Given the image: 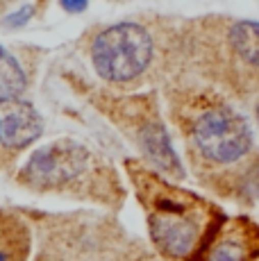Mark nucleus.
<instances>
[{"label":"nucleus","mask_w":259,"mask_h":261,"mask_svg":"<svg viewBox=\"0 0 259 261\" xmlns=\"http://www.w3.org/2000/svg\"><path fill=\"white\" fill-rule=\"evenodd\" d=\"M125 112V116H118L116 120L121 123L123 132L132 139V143L139 148L141 159L164 173L166 177L182 182L187 177V168L182 166L180 157H177L175 148L171 143V134H168L164 120L159 118L157 109L152 102L139 100L134 105H118Z\"/></svg>","instance_id":"obj_6"},{"label":"nucleus","mask_w":259,"mask_h":261,"mask_svg":"<svg viewBox=\"0 0 259 261\" xmlns=\"http://www.w3.org/2000/svg\"><path fill=\"white\" fill-rule=\"evenodd\" d=\"M28 87V77L16 55L0 46V95H21Z\"/></svg>","instance_id":"obj_10"},{"label":"nucleus","mask_w":259,"mask_h":261,"mask_svg":"<svg viewBox=\"0 0 259 261\" xmlns=\"http://www.w3.org/2000/svg\"><path fill=\"white\" fill-rule=\"evenodd\" d=\"M189 261H259V220L225 214Z\"/></svg>","instance_id":"obj_7"},{"label":"nucleus","mask_w":259,"mask_h":261,"mask_svg":"<svg viewBox=\"0 0 259 261\" xmlns=\"http://www.w3.org/2000/svg\"><path fill=\"white\" fill-rule=\"evenodd\" d=\"M255 114H257V123H259V102H257V107H255Z\"/></svg>","instance_id":"obj_13"},{"label":"nucleus","mask_w":259,"mask_h":261,"mask_svg":"<svg viewBox=\"0 0 259 261\" xmlns=\"http://www.w3.org/2000/svg\"><path fill=\"white\" fill-rule=\"evenodd\" d=\"M123 168L146 216L150 245L164 261H189L225 218L218 202L166 177L141 157L125 159Z\"/></svg>","instance_id":"obj_2"},{"label":"nucleus","mask_w":259,"mask_h":261,"mask_svg":"<svg viewBox=\"0 0 259 261\" xmlns=\"http://www.w3.org/2000/svg\"><path fill=\"white\" fill-rule=\"evenodd\" d=\"M34 229L23 209L0 207V261H30Z\"/></svg>","instance_id":"obj_9"},{"label":"nucleus","mask_w":259,"mask_h":261,"mask_svg":"<svg viewBox=\"0 0 259 261\" xmlns=\"http://www.w3.org/2000/svg\"><path fill=\"white\" fill-rule=\"evenodd\" d=\"M12 179L34 195L77 200L107 212H118L127 200L116 166L73 139H57L34 148Z\"/></svg>","instance_id":"obj_3"},{"label":"nucleus","mask_w":259,"mask_h":261,"mask_svg":"<svg viewBox=\"0 0 259 261\" xmlns=\"http://www.w3.org/2000/svg\"><path fill=\"white\" fill-rule=\"evenodd\" d=\"M173 118L193 179L216 198L259 204V145L243 114L214 95H191Z\"/></svg>","instance_id":"obj_1"},{"label":"nucleus","mask_w":259,"mask_h":261,"mask_svg":"<svg viewBox=\"0 0 259 261\" xmlns=\"http://www.w3.org/2000/svg\"><path fill=\"white\" fill-rule=\"evenodd\" d=\"M91 64L102 80L127 84L139 80L155 59V41L141 23H114L91 41Z\"/></svg>","instance_id":"obj_5"},{"label":"nucleus","mask_w":259,"mask_h":261,"mask_svg":"<svg viewBox=\"0 0 259 261\" xmlns=\"http://www.w3.org/2000/svg\"><path fill=\"white\" fill-rule=\"evenodd\" d=\"M32 14H34V7L32 5H25V7H21L18 12H14L12 16L5 18V25H7V28H21V25H25L30 18H32Z\"/></svg>","instance_id":"obj_11"},{"label":"nucleus","mask_w":259,"mask_h":261,"mask_svg":"<svg viewBox=\"0 0 259 261\" xmlns=\"http://www.w3.org/2000/svg\"><path fill=\"white\" fill-rule=\"evenodd\" d=\"M227 57L232 66V87L237 91H250L252 84H259V23L234 21L223 32Z\"/></svg>","instance_id":"obj_8"},{"label":"nucleus","mask_w":259,"mask_h":261,"mask_svg":"<svg viewBox=\"0 0 259 261\" xmlns=\"http://www.w3.org/2000/svg\"><path fill=\"white\" fill-rule=\"evenodd\" d=\"M89 0H62V7L64 12H71V14H82L87 9Z\"/></svg>","instance_id":"obj_12"},{"label":"nucleus","mask_w":259,"mask_h":261,"mask_svg":"<svg viewBox=\"0 0 259 261\" xmlns=\"http://www.w3.org/2000/svg\"><path fill=\"white\" fill-rule=\"evenodd\" d=\"M34 229L32 261H164L116 218V212L23 209Z\"/></svg>","instance_id":"obj_4"}]
</instances>
